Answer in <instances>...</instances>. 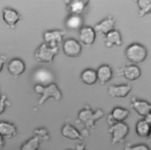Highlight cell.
Wrapping results in <instances>:
<instances>
[{
    "label": "cell",
    "instance_id": "obj_1",
    "mask_svg": "<svg viewBox=\"0 0 151 150\" xmlns=\"http://www.w3.org/2000/svg\"><path fill=\"white\" fill-rule=\"evenodd\" d=\"M147 55V49L139 43L131 44L125 49L126 59L134 65L142 63L146 59Z\"/></svg>",
    "mask_w": 151,
    "mask_h": 150
},
{
    "label": "cell",
    "instance_id": "obj_2",
    "mask_svg": "<svg viewBox=\"0 0 151 150\" xmlns=\"http://www.w3.org/2000/svg\"><path fill=\"white\" fill-rule=\"evenodd\" d=\"M34 90L36 94L41 95V97L38 100V104L40 105H43L50 98H52L55 101H59L62 97L60 90L54 83L46 86L36 84L34 88Z\"/></svg>",
    "mask_w": 151,
    "mask_h": 150
},
{
    "label": "cell",
    "instance_id": "obj_3",
    "mask_svg": "<svg viewBox=\"0 0 151 150\" xmlns=\"http://www.w3.org/2000/svg\"><path fill=\"white\" fill-rule=\"evenodd\" d=\"M104 115L103 111L98 109L93 111L90 108H85L81 109L78 114V119L89 129L95 128L96 122L103 118Z\"/></svg>",
    "mask_w": 151,
    "mask_h": 150
},
{
    "label": "cell",
    "instance_id": "obj_4",
    "mask_svg": "<svg viewBox=\"0 0 151 150\" xmlns=\"http://www.w3.org/2000/svg\"><path fill=\"white\" fill-rule=\"evenodd\" d=\"M109 132L111 135V144L116 145L124 142L129 133V127L124 122L114 123L110 126Z\"/></svg>",
    "mask_w": 151,
    "mask_h": 150
},
{
    "label": "cell",
    "instance_id": "obj_5",
    "mask_svg": "<svg viewBox=\"0 0 151 150\" xmlns=\"http://www.w3.org/2000/svg\"><path fill=\"white\" fill-rule=\"evenodd\" d=\"M58 46L51 47L45 43H42L35 52V58L40 63H51L55 56L58 54Z\"/></svg>",
    "mask_w": 151,
    "mask_h": 150
},
{
    "label": "cell",
    "instance_id": "obj_6",
    "mask_svg": "<svg viewBox=\"0 0 151 150\" xmlns=\"http://www.w3.org/2000/svg\"><path fill=\"white\" fill-rule=\"evenodd\" d=\"M55 76L54 74L50 69L46 68H40L35 71L32 79L36 84L46 86L53 84Z\"/></svg>",
    "mask_w": 151,
    "mask_h": 150
},
{
    "label": "cell",
    "instance_id": "obj_7",
    "mask_svg": "<svg viewBox=\"0 0 151 150\" xmlns=\"http://www.w3.org/2000/svg\"><path fill=\"white\" fill-rule=\"evenodd\" d=\"M82 50L80 44L75 39H67L63 43V51L65 55L68 57L74 58L78 56Z\"/></svg>",
    "mask_w": 151,
    "mask_h": 150
},
{
    "label": "cell",
    "instance_id": "obj_8",
    "mask_svg": "<svg viewBox=\"0 0 151 150\" xmlns=\"http://www.w3.org/2000/svg\"><path fill=\"white\" fill-rule=\"evenodd\" d=\"M132 91V86L130 84H123L120 85H111L108 88V95L113 98H124Z\"/></svg>",
    "mask_w": 151,
    "mask_h": 150
},
{
    "label": "cell",
    "instance_id": "obj_9",
    "mask_svg": "<svg viewBox=\"0 0 151 150\" xmlns=\"http://www.w3.org/2000/svg\"><path fill=\"white\" fill-rule=\"evenodd\" d=\"M65 34V31L63 30H51L44 32L43 39L44 43L51 47L58 46L63 39V36Z\"/></svg>",
    "mask_w": 151,
    "mask_h": 150
},
{
    "label": "cell",
    "instance_id": "obj_10",
    "mask_svg": "<svg viewBox=\"0 0 151 150\" xmlns=\"http://www.w3.org/2000/svg\"><path fill=\"white\" fill-rule=\"evenodd\" d=\"M131 106L139 116L143 118L151 113V104L136 96L131 99Z\"/></svg>",
    "mask_w": 151,
    "mask_h": 150
},
{
    "label": "cell",
    "instance_id": "obj_11",
    "mask_svg": "<svg viewBox=\"0 0 151 150\" xmlns=\"http://www.w3.org/2000/svg\"><path fill=\"white\" fill-rule=\"evenodd\" d=\"M130 115V111L126 108L117 106L114 108L108 116L107 122L109 126L116 122H123Z\"/></svg>",
    "mask_w": 151,
    "mask_h": 150
},
{
    "label": "cell",
    "instance_id": "obj_12",
    "mask_svg": "<svg viewBox=\"0 0 151 150\" xmlns=\"http://www.w3.org/2000/svg\"><path fill=\"white\" fill-rule=\"evenodd\" d=\"M119 72L120 75L123 76L126 79L129 81H134L138 79L142 75L140 68L134 64L124 66L119 70Z\"/></svg>",
    "mask_w": 151,
    "mask_h": 150
},
{
    "label": "cell",
    "instance_id": "obj_13",
    "mask_svg": "<svg viewBox=\"0 0 151 150\" xmlns=\"http://www.w3.org/2000/svg\"><path fill=\"white\" fill-rule=\"evenodd\" d=\"M115 22L116 21L114 17L109 15L96 24L94 29L96 33L106 36L107 34L114 29Z\"/></svg>",
    "mask_w": 151,
    "mask_h": 150
},
{
    "label": "cell",
    "instance_id": "obj_14",
    "mask_svg": "<svg viewBox=\"0 0 151 150\" xmlns=\"http://www.w3.org/2000/svg\"><path fill=\"white\" fill-rule=\"evenodd\" d=\"M96 38V32L91 26H83L79 31V40L86 46H91Z\"/></svg>",
    "mask_w": 151,
    "mask_h": 150
},
{
    "label": "cell",
    "instance_id": "obj_15",
    "mask_svg": "<svg viewBox=\"0 0 151 150\" xmlns=\"http://www.w3.org/2000/svg\"><path fill=\"white\" fill-rule=\"evenodd\" d=\"M25 68L24 62L19 58L11 59L7 65V70L9 74L14 77H18L22 75L24 72Z\"/></svg>",
    "mask_w": 151,
    "mask_h": 150
},
{
    "label": "cell",
    "instance_id": "obj_16",
    "mask_svg": "<svg viewBox=\"0 0 151 150\" xmlns=\"http://www.w3.org/2000/svg\"><path fill=\"white\" fill-rule=\"evenodd\" d=\"M2 19L8 26L14 28L20 21L21 16L17 11L13 9L5 8L2 11Z\"/></svg>",
    "mask_w": 151,
    "mask_h": 150
},
{
    "label": "cell",
    "instance_id": "obj_17",
    "mask_svg": "<svg viewBox=\"0 0 151 150\" xmlns=\"http://www.w3.org/2000/svg\"><path fill=\"white\" fill-rule=\"evenodd\" d=\"M63 137L70 141H81L83 139V135L74 126L69 124L63 125L61 130Z\"/></svg>",
    "mask_w": 151,
    "mask_h": 150
},
{
    "label": "cell",
    "instance_id": "obj_18",
    "mask_svg": "<svg viewBox=\"0 0 151 150\" xmlns=\"http://www.w3.org/2000/svg\"><path fill=\"white\" fill-rule=\"evenodd\" d=\"M97 81L101 85L109 82L113 76V72L111 67L106 64L100 65L96 71Z\"/></svg>",
    "mask_w": 151,
    "mask_h": 150
},
{
    "label": "cell",
    "instance_id": "obj_19",
    "mask_svg": "<svg viewBox=\"0 0 151 150\" xmlns=\"http://www.w3.org/2000/svg\"><path fill=\"white\" fill-rule=\"evenodd\" d=\"M104 44L105 46L109 48H111L113 46H120L123 44V40L120 32L116 29L111 31L105 36Z\"/></svg>",
    "mask_w": 151,
    "mask_h": 150
},
{
    "label": "cell",
    "instance_id": "obj_20",
    "mask_svg": "<svg viewBox=\"0 0 151 150\" xmlns=\"http://www.w3.org/2000/svg\"><path fill=\"white\" fill-rule=\"evenodd\" d=\"M67 4V9L71 15H80L88 5V1L86 0H73L68 1Z\"/></svg>",
    "mask_w": 151,
    "mask_h": 150
},
{
    "label": "cell",
    "instance_id": "obj_21",
    "mask_svg": "<svg viewBox=\"0 0 151 150\" xmlns=\"http://www.w3.org/2000/svg\"><path fill=\"white\" fill-rule=\"evenodd\" d=\"M17 129L11 122L8 121L0 122V135L5 139H11L16 136Z\"/></svg>",
    "mask_w": 151,
    "mask_h": 150
},
{
    "label": "cell",
    "instance_id": "obj_22",
    "mask_svg": "<svg viewBox=\"0 0 151 150\" xmlns=\"http://www.w3.org/2000/svg\"><path fill=\"white\" fill-rule=\"evenodd\" d=\"M81 81L87 85H93L97 81L96 71L88 68L84 69L80 75Z\"/></svg>",
    "mask_w": 151,
    "mask_h": 150
},
{
    "label": "cell",
    "instance_id": "obj_23",
    "mask_svg": "<svg viewBox=\"0 0 151 150\" xmlns=\"http://www.w3.org/2000/svg\"><path fill=\"white\" fill-rule=\"evenodd\" d=\"M83 21L80 15H71L65 21V27L69 30L80 29L83 27Z\"/></svg>",
    "mask_w": 151,
    "mask_h": 150
},
{
    "label": "cell",
    "instance_id": "obj_24",
    "mask_svg": "<svg viewBox=\"0 0 151 150\" xmlns=\"http://www.w3.org/2000/svg\"><path fill=\"white\" fill-rule=\"evenodd\" d=\"M150 130L151 126L144 119H140L137 122L135 126V131L139 137H148Z\"/></svg>",
    "mask_w": 151,
    "mask_h": 150
},
{
    "label": "cell",
    "instance_id": "obj_25",
    "mask_svg": "<svg viewBox=\"0 0 151 150\" xmlns=\"http://www.w3.org/2000/svg\"><path fill=\"white\" fill-rule=\"evenodd\" d=\"M136 3L139 8V18L151 13V0H138Z\"/></svg>",
    "mask_w": 151,
    "mask_h": 150
},
{
    "label": "cell",
    "instance_id": "obj_26",
    "mask_svg": "<svg viewBox=\"0 0 151 150\" xmlns=\"http://www.w3.org/2000/svg\"><path fill=\"white\" fill-rule=\"evenodd\" d=\"M40 146V139L36 136L28 139L22 144L20 150H38Z\"/></svg>",
    "mask_w": 151,
    "mask_h": 150
},
{
    "label": "cell",
    "instance_id": "obj_27",
    "mask_svg": "<svg viewBox=\"0 0 151 150\" xmlns=\"http://www.w3.org/2000/svg\"><path fill=\"white\" fill-rule=\"evenodd\" d=\"M35 136L39 138L40 140L47 141L49 139L48 132L44 128H38L36 129L35 131Z\"/></svg>",
    "mask_w": 151,
    "mask_h": 150
},
{
    "label": "cell",
    "instance_id": "obj_28",
    "mask_svg": "<svg viewBox=\"0 0 151 150\" xmlns=\"http://www.w3.org/2000/svg\"><path fill=\"white\" fill-rule=\"evenodd\" d=\"M124 150H150L149 147L144 144L136 145H127Z\"/></svg>",
    "mask_w": 151,
    "mask_h": 150
},
{
    "label": "cell",
    "instance_id": "obj_29",
    "mask_svg": "<svg viewBox=\"0 0 151 150\" xmlns=\"http://www.w3.org/2000/svg\"><path fill=\"white\" fill-rule=\"evenodd\" d=\"M6 99L7 97L5 95H3L0 98V115L2 114L5 110L6 106L7 105Z\"/></svg>",
    "mask_w": 151,
    "mask_h": 150
},
{
    "label": "cell",
    "instance_id": "obj_30",
    "mask_svg": "<svg viewBox=\"0 0 151 150\" xmlns=\"http://www.w3.org/2000/svg\"><path fill=\"white\" fill-rule=\"evenodd\" d=\"M7 57L5 55H0V72L2 71L4 64L6 63Z\"/></svg>",
    "mask_w": 151,
    "mask_h": 150
},
{
    "label": "cell",
    "instance_id": "obj_31",
    "mask_svg": "<svg viewBox=\"0 0 151 150\" xmlns=\"http://www.w3.org/2000/svg\"><path fill=\"white\" fill-rule=\"evenodd\" d=\"M76 150H86L85 144L82 143L77 145L76 146Z\"/></svg>",
    "mask_w": 151,
    "mask_h": 150
},
{
    "label": "cell",
    "instance_id": "obj_32",
    "mask_svg": "<svg viewBox=\"0 0 151 150\" xmlns=\"http://www.w3.org/2000/svg\"><path fill=\"white\" fill-rule=\"evenodd\" d=\"M143 119H144L147 122V123H148L149 125L151 126V113H150V114H148L147 116H146Z\"/></svg>",
    "mask_w": 151,
    "mask_h": 150
},
{
    "label": "cell",
    "instance_id": "obj_33",
    "mask_svg": "<svg viewBox=\"0 0 151 150\" xmlns=\"http://www.w3.org/2000/svg\"><path fill=\"white\" fill-rule=\"evenodd\" d=\"M4 144H5L4 138L0 135V150L4 147Z\"/></svg>",
    "mask_w": 151,
    "mask_h": 150
},
{
    "label": "cell",
    "instance_id": "obj_34",
    "mask_svg": "<svg viewBox=\"0 0 151 150\" xmlns=\"http://www.w3.org/2000/svg\"><path fill=\"white\" fill-rule=\"evenodd\" d=\"M147 138H148V141H149V142H151V130H150V132L149 135V136H148Z\"/></svg>",
    "mask_w": 151,
    "mask_h": 150
},
{
    "label": "cell",
    "instance_id": "obj_35",
    "mask_svg": "<svg viewBox=\"0 0 151 150\" xmlns=\"http://www.w3.org/2000/svg\"></svg>",
    "mask_w": 151,
    "mask_h": 150
}]
</instances>
